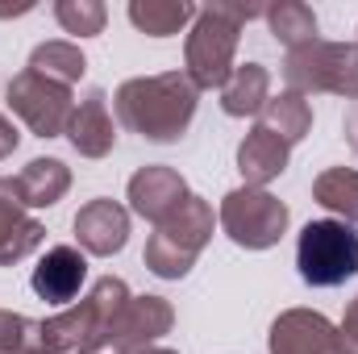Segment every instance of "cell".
<instances>
[{"label": "cell", "instance_id": "8992f818", "mask_svg": "<svg viewBox=\"0 0 358 354\" xmlns=\"http://www.w3.org/2000/svg\"><path fill=\"white\" fill-rule=\"evenodd\" d=\"M221 229L229 234L234 246L242 250H271L279 246V238L287 234V204L279 196H271L267 187H234L225 192L221 208H217Z\"/></svg>", "mask_w": 358, "mask_h": 354}, {"label": "cell", "instance_id": "44dd1931", "mask_svg": "<svg viewBox=\"0 0 358 354\" xmlns=\"http://www.w3.org/2000/svg\"><path fill=\"white\" fill-rule=\"evenodd\" d=\"M129 21L150 38H171L187 21H196L192 0H129Z\"/></svg>", "mask_w": 358, "mask_h": 354}, {"label": "cell", "instance_id": "3957f363", "mask_svg": "<svg viewBox=\"0 0 358 354\" xmlns=\"http://www.w3.org/2000/svg\"><path fill=\"white\" fill-rule=\"evenodd\" d=\"M213 225H217L213 204L200 200V196H187L176 213L163 225H155V234L146 238V255H142L146 267L159 279H183L196 267L200 250L213 242Z\"/></svg>", "mask_w": 358, "mask_h": 354}, {"label": "cell", "instance_id": "9c48e42d", "mask_svg": "<svg viewBox=\"0 0 358 354\" xmlns=\"http://www.w3.org/2000/svg\"><path fill=\"white\" fill-rule=\"evenodd\" d=\"M271 354H342V334L325 313L287 309L271 321Z\"/></svg>", "mask_w": 358, "mask_h": 354}, {"label": "cell", "instance_id": "d6986e66", "mask_svg": "<svg viewBox=\"0 0 358 354\" xmlns=\"http://www.w3.org/2000/svg\"><path fill=\"white\" fill-rule=\"evenodd\" d=\"M29 71L55 80V84H63V88H76V84L84 80V71H88V59H84V50H80L76 42L55 38V42L34 46V55H29Z\"/></svg>", "mask_w": 358, "mask_h": 354}, {"label": "cell", "instance_id": "cb8c5ba5", "mask_svg": "<svg viewBox=\"0 0 358 354\" xmlns=\"http://www.w3.org/2000/svg\"><path fill=\"white\" fill-rule=\"evenodd\" d=\"M55 17L67 34L76 38H96L104 34V21H108V8L100 0H59L55 4Z\"/></svg>", "mask_w": 358, "mask_h": 354}, {"label": "cell", "instance_id": "d4e9b609", "mask_svg": "<svg viewBox=\"0 0 358 354\" xmlns=\"http://www.w3.org/2000/svg\"><path fill=\"white\" fill-rule=\"evenodd\" d=\"M338 334H342V354H358V296L350 300V309H346Z\"/></svg>", "mask_w": 358, "mask_h": 354}, {"label": "cell", "instance_id": "4316f807", "mask_svg": "<svg viewBox=\"0 0 358 354\" xmlns=\"http://www.w3.org/2000/svg\"><path fill=\"white\" fill-rule=\"evenodd\" d=\"M346 142L358 150V100H355V108L346 113Z\"/></svg>", "mask_w": 358, "mask_h": 354}, {"label": "cell", "instance_id": "83f0119b", "mask_svg": "<svg viewBox=\"0 0 358 354\" xmlns=\"http://www.w3.org/2000/svg\"><path fill=\"white\" fill-rule=\"evenodd\" d=\"M138 354H179V351H167V346H146V351H138Z\"/></svg>", "mask_w": 358, "mask_h": 354}, {"label": "cell", "instance_id": "52a82bcc", "mask_svg": "<svg viewBox=\"0 0 358 354\" xmlns=\"http://www.w3.org/2000/svg\"><path fill=\"white\" fill-rule=\"evenodd\" d=\"M8 108L29 125L34 138H63L67 121L76 113V96H71V88L25 67L8 80Z\"/></svg>", "mask_w": 358, "mask_h": 354}, {"label": "cell", "instance_id": "7a4b0ae2", "mask_svg": "<svg viewBox=\"0 0 358 354\" xmlns=\"http://www.w3.org/2000/svg\"><path fill=\"white\" fill-rule=\"evenodd\" d=\"M263 4H234V0H213L204 8H196L187 46H183V76L196 84V92H221L234 76V55H238V38L242 25L263 17Z\"/></svg>", "mask_w": 358, "mask_h": 354}, {"label": "cell", "instance_id": "277c9868", "mask_svg": "<svg viewBox=\"0 0 358 354\" xmlns=\"http://www.w3.org/2000/svg\"><path fill=\"white\" fill-rule=\"evenodd\" d=\"M296 267L308 288H338L358 275V229L350 221H308L296 242Z\"/></svg>", "mask_w": 358, "mask_h": 354}, {"label": "cell", "instance_id": "2e32d148", "mask_svg": "<svg viewBox=\"0 0 358 354\" xmlns=\"http://www.w3.org/2000/svg\"><path fill=\"white\" fill-rule=\"evenodd\" d=\"M67 187H71V167L63 159H29L13 176V192L25 208H50L67 196Z\"/></svg>", "mask_w": 358, "mask_h": 354}, {"label": "cell", "instance_id": "ba28073f", "mask_svg": "<svg viewBox=\"0 0 358 354\" xmlns=\"http://www.w3.org/2000/svg\"><path fill=\"white\" fill-rule=\"evenodd\" d=\"M171 325H176L171 300H163V296H129L125 309L100 334V342L84 354H138L146 346H155L163 334H171Z\"/></svg>", "mask_w": 358, "mask_h": 354}, {"label": "cell", "instance_id": "603a6c76", "mask_svg": "<svg viewBox=\"0 0 358 354\" xmlns=\"http://www.w3.org/2000/svg\"><path fill=\"white\" fill-rule=\"evenodd\" d=\"M0 354H46L42 321L0 309Z\"/></svg>", "mask_w": 358, "mask_h": 354}, {"label": "cell", "instance_id": "e0dca14e", "mask_svg": "<svg viewBox=\"0 0 358 354\" xmlns=\"http://www.w3.org/2000/svg\"><path fill=\"white\" fill-rule=\"evenodd\" d=\"M271 100V71L263 63H242L234 67L229 84L221 88V108L229 117H259Z\"/></svg>", "mask_w": 358, "mask_h": 354}, {"label": "cell", "instance_id": "ac0fdd59", "mask_svg": "<svg viewBox=\"0 0 358 354\" xmlns=\"http://www.w3.org/2000/svg\"><path fill=\"white\" fill-rule=\"evenodd\" d=\"M259 125L271 129L275 138H283L287 146H296V142H304L308 129H313V104H308L300 92H279V96H271L267 104H263Z\"/></svg>", "mask_w": 358, "mask_h": 354}, {"label": "cell", "instance_id": "9a60e30c", "mask_svg": "<svg viewBox=\"0 0 358 354\" xmlns=\"http://www.w3.org/2000/svg\"><path fill=\"white\" fill-rule=\"evenodd\" d=\"M287 159H292V146L263 125H255L238 146V171L246 179V187H267L271 179L287 171Z\"/></svg>", "mask_w": 358, "mask_h": 354}, {"label": "cell", "instance_id": "484cf974", "mask_svg": "<svg viewBox=\"0 0 358 354\" xmlns=\"http://www.w3.org/2000/svg\"><path fill=\"white\" fill-rule=\"evenodd\" d=\"M17 142H21V134H17V125L0 113V159H8L13 150H17Z\"/></svg>", "mask_w": 358, "mask_h": 354}, {"label": "cell", "instance_id": "6da1fadb", "mask_svg": "<svg viewBox=\"0 0 358 354\" xmlns=\"http://www.w3.org/2000/svg\"><path fill=\"white\" fill-rule=\"evenodd\" d=\"M196 104H200V92L183 71L125 80L113 96L117 121L146 142H179L196 117Z\"/></svg>", "mask_w": 358, "mask_h": 354}, {"label": "cell", "instance_id": "4fadbf2b", "mask_svg": "<svg viewBox=\"0 0 358 354\" xmlns=\"http://www.w3.org/2000/svg\"><path fill=\"white\" fill-rule=\"evenodd\" d=\"M42 242H46L42 221H34V217H29V208L17 200L13 179L0 176V267L21 263V259H25V255H34Z\"/></svg>", "mask_w": 358, "mask_h": 354}, {"label": "cell", "instance_id": "ffe728a7", "mask_svg": "<svg viewBox=\"0 0 358 354\" xmlns=\"http://www.w3.org/2000/svg\"><path fill=\"white\" fill-rule=\"evenodd\" d=\"M263 17H267V29L275 34V42L287 50L317 42V13L304 0H275V4H267Z\"/></svg>", "mask_w": 358, "mask_h": 354}, {"label": "cell", "instance_id": "5bb4252c", "mask_svg": "<svg viewBox=\"0 0 358 354\" xmlns=\"http://www.w3.org/2000/svg\"><path fill=\"white\" fill-rule=\"evenodd\" d=\"M67 142L84 155V159H104V155H113V146H117V125H113V117H108V96L100 88H92L80 104H76V113H71V121H67Z\"/></svg>", "mask_w": 358, "mask_h": 354}, {"label": "cell", "instance_id": "8fae6325", "mask_svg": "<svg viewBox=\"0 0 358 354\" xmlns=\"http://www.w3.org/2000/svg\"><path fill=\"white\" fill-rule=\"evenodd\" d=\"M84 279H88V259H84V250H76V246H50V250L38 259L34 275H29L38 300L55 304V309H67V304L80 296Z\"/></svg>", "mask_w": 358, "mask_h": 354}, {"label": "cell", "instance_id": "7c38bea8", "mask_svg": "<svg viewBox=\"0 0 358 354\" xmlns=\"http://www.w3.org/2000/svg\"><path fill=\"white\" fill-rule=\"evenodd\" d=\"M76 238H80V246L96 255V259H108V255H117V250H125V242H129V213L117 204V200H108V196H96L88 200L80 213H76Z\"/></svg>", "mask_w": 358, "mask_h": 354}, {"label": "cell", "instance_id": "7402d4cb", "mask_svg": "<svg viewBox=\"0 0 358 354\" xmlns=\"http://www.w3.org/2000/svg\"><path fill=\"white\" fill-rule=\"evenodd\" d=\"M313 200L329 208L338 221H358V171L350 167H329L313 179Z\"/></svg>", "mask_w": 358, "mask_h": 354}, {"label": "cell", "instance_id": "5b68a950", "mask_svg": "<svg viewBox=\"0 0 358 354\" xmlns=\"http://www.w3.org/2000/svg\"><path fill=\"white\" fill-rule=\"evenodd\" d=\"M283 80L287 92L313 96V92H334L358 100V42H308L300 50H287L283 59Z\"/></svg>", "mask_w": 358, "mask_h": 354}, {"label": "cell", "instance_id": "30bf717a", "mask_svg": "<svg viewBox=\"0 0 358 354\" xmlns=\"http://www.w3.org/2000/svg\"><path fill=\"white\" fill-rule=\"evenodd\" d=\"M125 192H129V208H134L138 217L155 221V225H163L179 204L192 196L187 183H183V176H179L176 167H163V163H150V167L134 171V179H129Z\"/></svg>", "mask_w": 358, "mask_h": 354}]
</instances>
